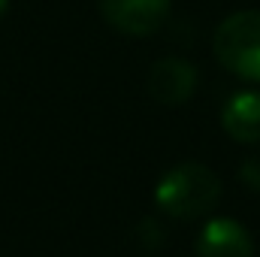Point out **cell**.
Masks as SVG:
<instances>
[{"mask_svg": "<svg viewBox=\"0 0 260 257\" xmlns=\"http://www.w3.org/2000/svg\"><path fill=\"white\" fill-rule=\"evenodd\" d=\"M6 6H9V0H0V15L6 12Z\"/></svg>", "mask_w": 260, "mask_h": 257, "instance_id": "ba28073f", "label": "cell"}, {"mask_svg": "<svg viewBox=\"0 0 260 257\" xmlns=\"http://www.w3.org/2000/svg\"><path fill=\"white\" fill-rule=\"evenodd\" d=\"M194 257H254V242L239 221L212 218L197 236Z\"/></svg>", "mask_w": 260, "mask_h": 257, "instance_id": "277c9868", "label": "cell"}, {"mask_svg": "<svg viewBox=\"0 0 260 257\" xmlns=\"http://www.w3.org/2000/svg\"><path fill=\"white\" fill-rule=\"evenodd\" d=\"M221 127L230 139L254 145L260 142V91H236L221 109Z\"/></svg>", "mask_w": 260, "mask_h": 257, "instance_id": "8992f818", "label": "cell"}, {"mask_svg": "<svg viewBox=\"0 0 260 257\" xmlns=\"http://www.w3.org/2000/svg\"><path fill=\"white\" fill-rule=\"evenodd\" d=\"M194 88L197 70L182 58H160L148 73V91L164 106H182L185 100H191Z\"/></svg>", "mask_w": 260, "mask_h": 257, "instance_id": "5b68a950", "label": "cell"}, {"mask_svg": "<svg viewBox=\"0 0 260 257\" xmlns=\"http://www.w3.org/2000/svg\"><path fill=\"white\" fill-rule=\"evenodd\" d=\"M212 49L224 70L245 82H260V9L227 15L215 30Z\"/></svg>", "mask_w": 260, "mask_h": 257, "instance_id": "7a4b0ae2", "label": "cell"}, {"mask_svg": "<svg viewBox=\"0 0 260 257\" xmlns=\"http://www.w3.org/2000/svg\"><path fill=\"white\" fill-rule=\"evenodd\" d=\"M157 209L173 221H197L221 200V179L206 164H179L154 188Z\"/></svg>", "mask_w": 260, "mask_h": 257, "instance_id": "6da1fadb", "label": "cell"}, {"mask_svg": "<svg viewBox=\"0 0 260 257\" xmlns=\"http://www.w3.org/2000/svg\"><path fill=\"white\" fill-rule=\"evenodd\" d=\"M242 179H245V185H248V188L260 191V160H257V157L242 164Z\"/></svg>", "mask_w": 260, "mask_h": 257, "instance_id": "52a82bcc", "label": "cell"}, {"mask_svg": "<svg viewBox=\"0 0 260 257\" xmlns=\"http://www.w3.org/2000/svg\"><path fill=\"white\" fill-rule=\"evenodd\" d=\"M100 12L109 27L130 37H148L164 27L170 0H100Z\"/></svg>", "mask_w": 260, "mask_h": 257, "instance_id": "3957f363", "label": "cell"}]
</instances>
